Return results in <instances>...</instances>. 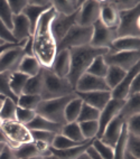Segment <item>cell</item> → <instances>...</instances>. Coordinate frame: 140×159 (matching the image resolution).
Returning a JSON list of instances; mask_svg holds the SVG:
<instances>
[{"instance_id":"f5cc1de1","label":"cell","mask_w":140,"mask_h":159,"mask_svg":"<svg viewBox=\"0 0 140 159\" xmlns=\"http://www.w3.org/2000/svg\"><path fill=\"white\" fill-rule=\"evenodd\" d=\"M86 153H88V155H89L90 156V158L91 159H103L102 157L100 156V155H99V153H97V151L95 150L94 148L92 147V145L90 146L89 148H88V149H86V151H85Z\"/></svg>"},{"instance_id":"9a60e30c","label":"cell","mask_w":140,"mask_h":159,"mask_svg":"<svg viewBox=\"0 0 140 159\" xmlns=\"http://www.w3.org/2000/svg\"><path fill=\"white\" fill-rule=\"evenodd\" d=\"M124 120L121 118L119 114L112 120L111 122L106 125V128L103 131L102 136L100 137V140L104 143L112 148H115L118 143V140L120 138L121 131H122L123 125H124Z\"/></svg>"},{"instance_id":"6f0895ef","label":"cell","mask_w":140,"mask_h":159,"mask_svg":"<svg viewBox=\"0 0 140 159\" xmlns=\"http://www.w3.org/2000/svg\"><path fill=\"white\" fill-rule=\"evenodd\" d=\"M43 159H58L57 157H55L54 155H48V156L43 157Z\"/></svg>"},{"instance_id":"2e32d148","label":"cell","mask_w":140,"mask_h":159,"mask_svg":"<svg viewBox=\"0 0 140 159\" xmlns=\"http://www.w3.org/2000/svg\"><path fill=\"white\" fill-rule=\"evenodd\" d=\"M83 103L93 107L101 111L106 103L111 100V91H95V92H75Z\"/></svg>"},{"instance_id":"7402d4cb","label":"cell","mask_w":140,"mask_h":159,"mask_svg":"<svg viewBox=\"0 0 140 159\" xmlns=\"http://www.w3.org/2000/svg\"><path fill=\"white\" fill-rule=\"evenodd\" d=\"M110 52L140 51V37H119L111 44Z\"/></svg>"},{"instance_id":"484cf974","label":"cell","mask_w":140,"mask_h":159,"mask_svg":"<svg viewBox=\"0 0 140 159\" xmlns=\"http://www.w3.org/2000/svg\"><path fill=\"white\" fill-rule=\"evenodd\" d=\"M136 114H140V94L129 97L124 101L122 108L119 112V116L124 120V122L129 118H131Z\"/></svg>"},{"instance_id":"4316f807","label":"cell","mask_w":140,"mask_h":159,"mask_svg":"<svg viewBox=\"0 0 140 159\" xmlns=\"http://www.w3.org/2000/svg\"><path fill=\"white\" fill-rule=\"evenodd\" d=\"M42 70L39 62H38L35 56H24L21 62L18 67V72L25 74L28 77H33L35 75H37Z\"/></svg>"},{"instance_id":"5b68a950","label":"cell","mask_w":140,"mask_h":159,"mask_svg":"<svg viewBox=\"0 0 140 159\" xmlns=\"http://www.w3.org/2000/svg\"><path fill=\"white\" fill-rule=\"evenodd\" d=\"M115 36L140 37V5L136 8L119 12V25L115 28Z\"/></svg>"},{"instance_id":"8fae6325","label":"cell","mask_w":140,"mask_h":159,"mask_svg":"<svg viewBox=\"0 0 140 159\" xmlns=\"http://www.w3.org/2000/svg\"><path fill=\"white\" fill-rule=\"evenodd\" d=\"M25 44L26 40L23 44L6 51L0 56V73H5V72L12 73V72L18 71L20 62L25 56V53H24Z\"/></svg>"},{"instance_id":"836d02e7","label":"cell","mask_w":140,"mask_h":159,"mask_svg":"<svg viewBox=\"0 0 140 159\" xmlns=\"http://www.w3.org/2000/svg\"><path fill=\"white\" fill-rule=\"evenodd\" d=\"M40 102H42L40 95H36V94H21L20 97H18L17 105L20 107V108L36 111V109H37V107L39 105Z\"/></svg>"},{"instance_id":"f546056e","label":"cell","mask_w":140,"mask_h":159,"mask_svg":"<svg viewBox=\"0 0 140 159\" xmlns=\"http://www.w3.org/2000/svg\"><path fill=\"white\" fill-rule=\"evenodd\" d=\"M61 134L67 137L69 139L73 140V141L80 142L83 143L85 142L86 140L84 139L82 132H81L80 125L79 122H71V123H65V125L62 127V131H61Z\"/></svg>"},{"instance_id":"91938a15","label":"cell","mask_w":140,"mask_h":159,"mask_svg":"<svg viewBox=\"0 0 140 159\" xmlns=\"http://www.w3.org/2000/svg\"><path fill=\"white\" fill-rule=\"evenodd\" d=\"M5 147H6V146H5V145H2V143H0V152H1V151H2V149H3V148H5Z\"/></svg>"},{"instance_id":"1f68e13d","label":"cell","mask_w":140,"mask_h":159,"mask_svg":"<svg viewBox=\"0 0 140 159\" xmlns=\"http://www.w3.org/2000/svg\"><path fill=\"white\" fill-rule=\"evenodd\" d=\"M43 88V67L40 72L33 77H29L28 81L26 82V85L24 88L23 94H36L40 95Z\"/></svg>"},{"instance_id":"3957f363","label":"cell","mask_w":140,"mask_h":159,"mask_svg":"<svg viewBox=\"0 0 140 159\" xmlns=\"http://www.w3.org/2000/svg\"><path fill=\"white\" fill-rule=\"evenodd\" d=\"M74 93L75 89L72 86L69 80L58 77L49 68L43 67V88L40 92L42 100L58 99Z\"/></svg>"},{"instance_id":"ab89813d","label":"cell","mask_w":140,"mask_h":159,"mask_svg":"<svg viewBox=\"0 0 140 159\" xmlns=\"http://www.w3.org/2000/svg\"><path fill=\"white\" fill-rule=\"evenodd\" d=\"M92 147L94 148L103 159H113V157H115V148L108 146L106 143L101 141L100 139L95 138L92 142Z\"/></svg>"},{"instance_id":"30bf717a","label":"cell","mask_w":140,"mask_h":159,"mask_svg":"<svg viewBox=\"0 0 140 159\" xmlns=\"http://www.w3.org/2000/svg\"><path fill=\"white\" fill-rule=\"evenodd\" d=\"M100 17V1L85 0L77 11L76 25L83 27H92Z\"/></svg>"},{"instance_id":"9c48e42d","label":"cell","mask_w":140,"mask_h":159,"mask_svg":"<svg viewBox=\"0 0 140 159\" xmlns=\"http://www.w3.org/2000/svg\"><path fill=\"white\" fill-rule=\"evenodd\" d=\"M117 38L115 28H108L100 20L92 26V38L90 46L94 48L110 49L112 42Z\"/></svg>"},{"instance_id":"277c9868","label":"cell","mask_w":140,"mask_h":159,"mask_svg":"<svg viewBox=\"0 0 140 159\" xmlns=\"http://www.w3.org/2000/svg\"><path fill=\"white\" fill-rule=\"evenodd\" d=\"M75 97H76V93L66 95L63 98H58V99L42 100V102L36 109V113L49 121L64 125L66 123L65 118H64V110H65L67 103Z\"/></svg>"},{"instance_id":"ac0fdd59","label":"cell","mask_w":140,"mask_h":159,"mask_svg":"<svg viewBox=\"0 0 140 159\" xmlns=\"http://www.w3.org/2000/svg\"><path fill=\"white\" fill-rule=\"evenodd\" d=\"M138 74H140V63L137 64L133 68H131L129 72H127L126 76L123 77L122 81L113 90H111V98L118 100H127L130 84H131L132 80L137 76Z\"/></svg>"},{"instance_id":"f1b7e54d","label":"cell","mask_w":140,"mask_h":159,"mask_svg":"<svg viewBox=\"0 0 140 159\" xmlns=\"http://www.w3.org/2000/svg\"><path fill=\"white\" fill-rule=\"evenodd\" d=\"M29 77L25 74L20 73V72L16 71L12 72L10 75V81H9V85H10V90L14 93L15 97H20L23 94L24 88L26 85V82L28 81Z\"/></svg>"},{"instance_id":"5bb4252c","label":"cell","mask_w":140,"mask_h":159,"mask_svg":"<svg viewBox=\"0 0 140 159\" xmlns=\"http://www.w3.org/2000/svg\"><path fill=\"white\" fill-rule=\"evenodd\" d=\"M95 91H110L106 85V80L91 74H83L75 85V92H95Z\"/></svg>"},{"instance_id":"44dd1931","label":"cell","mask_w":140,"mask_h":159,"mask_svg":"<svg viewBox=\"0 0 140 159\" xmlns=\"http://www.w3.org/2000/svg\"><path fill=\"white\" fill-rule=\"evenodd\" d=\"M94 139H88L85 142H83L82 145L76 146V147H73V148H69V149H63V150L55 149V148H53L51 146L49 147V151H51L52 155H54L58 159H76L80 155H82L83 152H85L86 149L92 145V142H93Z\"/></svg>"},{"instance_id":"4fadbf2b","label":"cell","mask_w":140,"mask_h":159,"mask_svg":"<svg viewBox=\"0 0 140 159\" xmlns=\"http://www.w3.org/2000/svg\"><path fill=\"white\" fill-rule=\"evenodd\" d=\"M124 101L126 100H118L111 98V100L106 103V107L100 111V116H99V119H97L99 131H97V139H100V137L102 136L103 131L106 128V125L119 114Z\"/></svg>"},{"instance_id":"d6a6232c","label":"cell","mask_w":140,"mask_h":159,"mask_svg":"<svg viewBox=\"0 0 140 159\" xmlns=\"http://www.w3.org/2000/svg\"><path fill=\"white\" fill-rule=\"evenodd\" d=\"M16 109L17 103L12 100L5 98L1 104H0V120L2 121H9V120H16Z\"/></svg>"},{"instance_id":"83f0119b","label":"cell","mask_w":140,"mask_h":159,"mask_svg":"<svg viewBox=\"0 0 140 159\" xmlns=\"http://www.w3.org/2000/svg\"><path fill=\"white\" fill-rule=\"evenodd\" d=\"M82 104L83 101L77 95L67 103L65 110H64V118H65L66 123L76 122L81 108H82Z\"/></svg>"},{"instance_id":"7bdbcfd3","label":"cell","mask_w":140,"mask_h":159,"mask_svg":"<svg viewBox=\"0 0 140 159\" xmlns=\"http://www.w3.org/2000/svg\"><path fill=\"white\" fill-rule=\"evenodd\" d=\"M110 2L118 12H122L139 6V0H110Z\"/></svg>"},{"instance_id":"8992f818","label":"cell","mask_w":140,"mask_h":159,"mask_svg":"<svg viewBox=\"0 0 140 159\" xmlns=\"http://www.w3.org/2000/svg\"><path fill=\"white\" fill-rule=\"evenodd\" d=\"M92 38V27H83L74 25L67 31L64 38L57 44V52L72 49L75 47L90 45Z\"/></svg>"},{"instance_id":"f907efd6","label":"cell","mask_w":140,"mask_h":159,"mask_svg":"<svg viewBox=\"0 0 140 159\" xmlns=\"http://www.w3.org/2000/svg\"><path fill=\"white\" fill-rule=\"evenodd\" d=\"M0 159H17V158L15 156V153L11 148L6 146V147L2 149V151L0 152Z\"/></svg>"},{"instance_id":"e7e4bbea","label":"cell","mask_w":140,"mask_h":159,"mask_svg":"<svg viewBox=\"0 0 140 159\" xmlns=\"http://www.w3.org/2000/svg\"><path fill=\"white\" fill-rule=\"evenodd\" d=\"M1 102H2V101H0V104H1Z\"/></svg>"},{"instance_id":"7a4b0ae2","label":"cell","mask_w":140,"mask_h":159,"mask_svg":"<svg viewBox=\"0 0 140 159\" xmlns=\"http://www.w3.org/2000/svg\"><path fill=\"white\" fill-rule=\"evenodd\" d=\"M108 52V49L102 48H94L90 45L75 47L70 49L71 55V70H70L69 76L66 79L72 84V86L75 89L77 81L83 74H85L88 68L94 61L95 57L104 55Z\"/></svg>"},{"instance_id":"6da1fadb","label":"cell","mask_w":140,"mask_h":159,"mask_svg":"<svg viewBox=\"0 0 140 159\" xmlns=\"http://www.w3.org/2000/svg\"><path fill=\"white\" fill-rule=\"evenodd\" d=\"M55 15L56 11L53 7L44 12L33 34V53L40 66L44 68L51 67L57 54V44L55 43L51 31V24Z\"/></svg>"},{"instance_id":"f35d334b","label":"cell","mask_w":140,"mask_h":159,"mask_svg":"<svg viewBox=\"0 0 140 159\" xmlns=\"http://www.w3.org/2000/svg\"><path fill=\"white\" fill-rule=\"evenodd\" d=\"M79 125H80L81 132L85 140L97 138V131H99L97 121H85V122H80Z\"/></svg>"},{"instance_id":"74e56055","label":"cell","mask_w":140,"mask_h":159,"mask_svg":"<svg viewBox=\"0 0 140 159\" xmlns=\"http://www.w3.org/2000/svg\"><path fill=\"white\" fill-rule=\"evenodd\" d=\"M124 150L127 152L131 153L136 158H140V137L129 134H127Z\"/></svg>"},{"instance_id":"e575fe53","label":"cell","mask_w":140,"mask_h":159,"mask_svg":"<svg viewBox=\"0 0 140 159\" xmlns=\"http://www.w3.org/2000/svg\"><path fill=\"white\" fill-rule=\"evenodd\" d=\"M108 68H109V66L106 65V63L103 60V55H101V56L95 57L94 61H93L92 64L90 65V67L88 68L86 73L91 74V75H94V76L104 79L106 75V72H108Z\"/></svg>"},{"instance_id":"f6af8a7d","label":"cell","mask_w":140,"mask_h":159,"mask_svg":"<svg viewBox=\"0 0 140 159\" xmlns=\"http://www.w3.org/2000/svg\"><path fill=\"white\" fill-rule=\"evenodd\" d=\"M30 134L34 141H43L47 145L52 146L56 134L49 132V131H42V130H30Z\"/></svg>"},{"instance_id":"680465c9","label":"cell","mask_w":140,"mask_h":159,"mask_svg":"<svg viewBox=\"0 0 140 159\" xmlns=\"http://www.w3.org/2000/svg\"><path fill=\"white\" fill-rule=\"evenodd\" d=\"M26 159H43V157L38 156V157H32V158H26Z\"/></svg>"},{"instance_id":"681fc988","label":"cell","mask_w":140,"mask_h":159,"mask_svg":"<svg viewBox=\"0 0 140 159\" xmlns=\"http://www.w3.org/2000/svg\"><path fill=\"white\" fill-rule=\"evenodd\" d=\"M136 94H140V74H138L137 76L132 80L131 84H130V88H129V97H132V95H136ZM127 98V99H128Z\"/></svg>"},{"instance_id":"db71d44e","label":"cell","mask_w":140,"mask_h":159,"mask_svg":"<svg viewBox=\"0 0 140 159\" xmlns=\"http://www.w3.org/2000/svg\"><path fill=\"white\" fill-rule=\"evenodd\" d=\"M0 143H2V145L10 147V142H9L8 138H7V136L5 134V132L1 130V128H0Z\"/></svg>"},{"instance_id":"816d5d0a","label":"cell","mask_w":140,"mask_h":159,"mask_svg":"<svg viewBox=\"0 0 140 159\" xmlns=\"http://www.w3.org/2000/svg\"><path fill=\"white\" fill-rule=\"evenodd\" d=\"M24 42H21V43H17V44H11V43H3L2 45H0V56L5 53L6 51H8V49L12 48V47H16V46L20 45V44H23Z\"/></svg>"},{"instance_id":"6125c7cd","label":"cell","mask_w":140,"mask_h":159,"mask_svg":"<svg viewBox=\"0 0 140 159\" xmlns=\"http://www.w3.org/2000/svg\"><path fill=\"white\" fill-rule=\"evenodd\" d=\"M2 44H3V42L1 39H0V45H2Z\"/></svg>"},{"instance_id":"d590c367","label":"cell","mask_w":140,"mask_h":159,"mask_svg":"<svg viewBox=\"0 0 140 159\" xmlns=\"http://www.w3.org/2000/svg\"><path fill=\"white\" fill-rule=\"evenodd\" d=\"M10 72H5V73H0V95L3 98H8V99L12 100L14 102L17 103L18 98L15 97L14 93L10 90V85H9V81H10Z\"/></svg>"},{"instance_id":"603a6c76","label":"cell","mask_w":140,"mask_h":159,"mask_svg":"<svg viewBox=\"0 0 140 159\" xmlns=\"http://www.w3.org/2000/svg\"><path fill=\"white\" fill-rule=\"evenodd\" d=\"M29 130H42V131H49V132H54V134H58L62 131V127L63 125L55 123L53 121L45 119L43 116L36 114L34 119L26 125Z\"/></svg>"},{"instance_id":"c3c4849f","label":"cell","mask_w":140,"mask_h":159,"mask_svg":"<svg viewBox=\"0 0 140 159\" xmlns=\"http://www.w3.org/2000/svg\"><path fill=\"white\" fill-rule=\"evenodd\" d=\"M8 3L12 15L17 16V15L23 14L24 9L28 5V0H10V1H8Z\"/></svg>"},{"instance_id":"11a10c76","label":"cell","mask_w":140,"mask_h":159,"mask_svg":"<svg viewBox=\"0 0 140 159\" xmlns=\"http://www.w3.org/2000/svg\"><path fill=\"white\" fill-rule=\"evenodd\" d=\"M123 159H140V158H136L134 156H132L131 153L127 152V151L124 150V153H123Z\"/></svg>"},{"instance_id":"bcb514c9","label":"cell","mask_w":140,"mask_h":159,"mask_svg":"<svg viewBox=\"0 0 140 159\" xmlns=\"http://www.w3.org/2000/svg\"><path fill=\"white\" fill-rule=\"evenodd\" d=\"M126 128L129 134L140 137V114L129 118L126 121Z\"/></svg>"},{"instance_id":"ee69618b","label":"cell","mask_w":140,"mask_h":159,"mask_svg":"<svg viewBox=\"0 0 140 159\" xmlns=\"http://www.w3.org/2000/svg\"><path fill=\"white\" fill-rule=\"evenodd\" d=\"M36 114H37L36 111L20 108V107L17 105V109H16V120H17L18 122L27 125L36 116Z\"/></svg>"},{"instance_id":"52a82bcc","label":"cell","mask_w":140,"mask_h":159,"mask_svg":"<svg viewBox=\"0 0 140 159\" xmlns=\"http://www.w3.org/2000/svg\"><path fill=\"white\" fill-rule=\"evenodd\" d=\"M0 128L8 138L11 149L23 145V143H28V142L33 141L30 130L25 125L18 122L17 120L2 121Z\"/></svg>"},{"instance_id":"7c38bea8","label":"cell","mask_w":140,"mask_h":159,"mask_svg":"<svg viewBox=\"0 0 140 159\" xmlns=\"http://www.w3.org/2000/svg\"><path fill=\"white\" fill-rule=\"evenodd\" d=\"M76 18H77V12L71 16H64V15L56 14L54 19L51 24V31L52 36L54 38L55 43L58 44L61 40L63 39L64 36L67 34V31L76 25Z\"/></svg>"},{"instance_id":"be15d7a7","label":"cell","mask_w":140,"mask_h":159,"mask_svg":"<svg viewBox=\"0 0 140 159\" xmlns=\"http://www.w3.org/2000/svg\"><path fill=\"white\" fill-rule=\"evenodd\" d=\"M0 125H1V120H0Z\"/></svg>"},{"instance_id":"9f6ffc18","label":"cell","mask_w":140,"mask_h":159,"mask_svg":"<svg viewBox=\"0 0 140 159\" xmlns=\"http://www.w3.org/2000/svg\"><path fill=\"white\" fill-rule=\"evenodd\" d=\"M76 159H91V158H90V156L86 152H83L82 155H80Z\"/></svg>"},{"instance_id":"e0dca14e","label":"cell","mask_w":140,"mask_h":159,"mask_svg":"<svg viewBox=\"0 0 140 159\" xmlns=\"http://www.w3.org/2000/svg\"><path fill=\"white\" fill-rule=\"evenodd\" d=\"M55 75L62 79H66L69 76L70 70H71V55H70V49H64V51L57 52L55 56L54 62L49 67Z\"/></svg>"},{"instance_id":"cb8c5ba5","label":"cell","mask_w":140,"mask_h":159,"mask_svg":"<svg viewBox=\"0 0 140 159\" xmlns=\"http://www.w3.org/2000/svg\"><path fill=\"white\" fill-rule=\"evenodd\" d=\"M82 3L83 1L81 0H54L53 8L56 11V14L71 16L80 10Z\"/></svg>"},{"instance_id":"ba28073f","label":"cell","mask_w":140,"mask_h":159,"mask_svg":"<svg viewBox=\"0 0 140 159\" xmlns=\"http://www.w3.org/2000/svg\"><path fill=\"white\" fill-rule=\"evenodd\" d=\"M103 60L108 66H115L126 72L140 63V51L133 52H110L103 55Z\"/></svg>"},{"instance_id":"60d3db41","label":"cell","mask_w":140,"mask_h":159,"mask_svg":"<svg viewBox=\"0 0 140 159\" xmlns=\"http://www.w3.org/2000/svg\"><path fill=\"white\" fill-rule=\"evenodd\" d=\"M80 145H82V143L73 141V140L69 139L67 137L58 134L55 136L54 141L52 143V147L55 148V149H58V150H63V149H69V148L76 147V146H80Z\"/></svg>"},{"instance_id":"d6986e66","label":"cell","mask_w":140,"mask_h":159,"mask_svg":"<svg viewBox=\"0 0 140 159\" xmlns=\"http://www.w3.org/2000/svg\"><path fill=\"white\" fill-rule=\"evenodd\" d=\"M99 20L108 28H117L119 25V12L112 6L110 0L100 1V17Z\"/></svg>"},{"instance_id":"ffe728a7","label":"cell","mask_w":140,"mask_h":159,"mask_svg":"<svg viewBox=\"0 0 140 159\" xmlns=\"http://www.w3.org/2000/svg\"><path fill=\"white\" fill-rule=\"evenodd\" d=\"M11 33L18 43L25 42V40H27L29 37L32 36L28 20H27V18H26L23 14L17 15V16H14V17H12Z\"/></svg>"},{"instance_id":"94428289","label":"cell","mask_w":140,"mask_h":159,"mask_svg":"<svg viewBox=\"0 0 140 159\" xmlns=\"http://www.w3.org/2000/svg\"><path fill=\"white\" fill-rule=\"evenodd\" d=\"M3 100H5V98L1 97V95H0V101H3Z\"/></svg>"},{"instance_id":"b9f144b4","label":"cell","mask_w":140,"mask_h":159,"mask_svg":"<svg viewBox=\"0 0 140 159\" xmlns=\"http://www.w3.org/2000/svg\"><path fill=\"white\" fill-rule=\"evenodd\" d=\"M12 15L9 3L7 0H0V20L2 21L9 29H12Z\"/></svg>"},{"instance_id":"4dcf8cb0","label":"cell","mask_w":140,"mask_h":159,"mask_svg":"<svg viewBox=\"0 0 140 159\" xmlns=\"http://www.w3.org/2000/svg\"><path fill=\"white\" fill-rule=\"evenodd\" d=\"M126 74H127V72L121 70V68L115 67V66H109L104 80H106V85L109 86L110 91L113 90V89L122 81L123 77L126 76Z\"/></svg>"},{"instance_id":"d4e9b609","label":"cell","mask_w":140,"mask_h":159,"mask_svg":"<svg viewBox=\"0 0 140 159\" xmlns=\"http://www.w3.org/2000/svg\"><path fill=\"white\" fill-rule=\"evenodd\" d=\"M48 9H51V8L35 6V5L29 2V0H28V5H27V7L24 9L23 15L27 18V20H28L32 36H33V34H34L35 29H36V26H37V23H38V20H39L40 16H42L45 11H47Z\"/></svg>"},{"instance_id":"8d00e7d4","label":"cell","mask_w":140,"mask_h":159,"mask_svg":"<svg viewBox=\"0 0 140 159\" xmlns=\"http://www.w3.org/2000/svg\"><path fill=\"white\" fill-rule=\"evenodd\" d=\"M99 116H100V111L93 107H90V105L83 103L76 122L80 123L85 122V121H97Z\"/></svg>"},{"instance_id":"7dc6e473","label":"cell","mask_w":140,"mask_h":159,"mask_svg":"<svg viewBox=\"0 0 140 159\" xmlns=\"http://www.w3.org/2000/svg\"><path fill=\"white\" fill-rule=\"evenodd\" d=\"M0 39L2 40L3 43H11V44H17L18 42L14 37L11 33V29H9L5 24L0 20Z\"/></svg>"}]
</instances>
